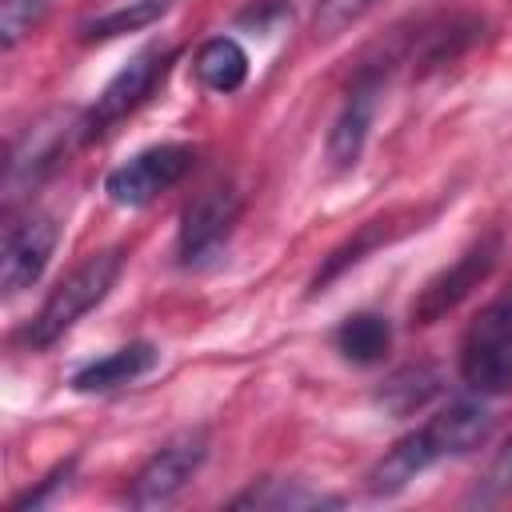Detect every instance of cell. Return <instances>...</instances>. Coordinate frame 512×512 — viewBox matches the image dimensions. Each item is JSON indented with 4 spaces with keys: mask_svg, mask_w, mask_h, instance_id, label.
I'll use <instances>...</instances> for the list:
<instances>
[{
    "mask_svg": "<svg viewBox=\"0 0 512 512\" xmlns=\"http://www.w3.org/2000/svg\"><path fill=\"white\" fill-rule=\"evenodd\" d=\"M56 248V220L44 212H28L20 220H12L4 228V244H0V284L8 296L24 292L28 284L40 280V272L48 268V256Z\"/></svg>",
    "mask_w": 512,
    "mask_h": 512,
    "instance_id": "8",
    "label": "cell"
},
{
    "mask_svg": "<svg viewBox=\"0 0 512 512\" xmlns=\"http://www.w3.org/2000/svg\"><path fill=\"white\" fill-rule=\"evenodd\" d=\"M388 344H392V324L384 316H376V312H356V316H348L336 328V348L352 364H376V360H384Z\"/></svg>",
    "mask_w": 512,
    "mask_h": 512,
    "instance_id": "13",
    "label": "cell"
},
{
    "mask_svg": "<svg viewBox=\"0 0 512 512\" xmlns=\"http://www.w3.org/2000/svg\"><path fill=\"white\" fill-rule=\"evenodd\" d=\"M364 4H372V0H356V12H360V8H364Z\"/></svg>",
    "mask_w": 512,
    "mask_h": 512,
    "instance_id": "20",
    "label": "cell"
},
{
    "mask_svg": "<svg viewBox=\"0 0 512 512\" xmlns=\"http://www.w3.org/2000/svg\"><path fill=\"white\" fill-rule=\"evenodd\" d=\"M380 224H384V220H368V224H364V228H360V232H356V236H352L344 248H336V252L324 260V268L312 276V292H320L328 280H336V276H340L348 264L364 260V252H368V248H376V244L384 240V228H380Z\"/></svg>",
    "mask_w": 512,
    "mask_h": 512,
    "instance_id": "17",
    "label": "cell"
},
{
    "mask_svg": "<svg viewBox=\"0 0 512 512\" xmlns=\"http://www.w3.org/2000/svg\"><path fill=\"white\" fill-rule=\"evenodd\" d=\"M192 160H196V152L188 144H152V148L136 152L132 160H124L120 168H112L104 180V192L120 208H144L160 192L180 184L184 172L192 168Z\"/></svg>",
    "mask_w": 512,
    "mask_h": 512,
    "instance_id": "4",
    "label": "cell"
},
{
    "mask_svg": "<svg viewBox=\"0 0 512 512\" xmlns=\"http://www.w3.org/2000/svg\"><path fill=\"white\" fill-rule=\"evenodd\" d=\"M376 92H380V76L376 72H364L344 108L336 112L332 128H328V160L332 168H352L364 152V140H368V128H372V116H376Z\"/></svg>",
    "mask_w": 512,
    "mask_h": 512,
    "instance_id": "10",
    "label": "cell"
},
{
    "mask_svg": "<svg viewBox=\"0 0 512 512\" xmlns=\"http://www.w3.org/2000/svg\"><path fill=\"white\" fill-rule=\"evenodd\" d=\"M492 480H496L500 488H512V436H508V444H504V448H500V456H496Z\"/></svg>",
    "mask_w": 512,
    "mask_h": 512,
    "instance_id": "19",
    "label": "cell"
},
{
    "mask_svg": "<svg viewBox=\"0 0 512 512\" xmlns=\"http://www.w3.org/2000/svg\"><path fill=\"white\" fill-rule=\"evenodd\" d=\"M120 260H124L120 248H104V252H92L88 260H80V264L44 296L40 312H36L32 324L24 328V344H28L32 352H40V348L56 344L64 332H72L76 320L88 316V312L108 296V288H112L116 276H120Z\"/></svg>",
    "mask_w": 512,
    "mask_h": 512,
    "instance_id": "1",
    "label": "cell"
},
{
    "mask_svg": "<svg viewBox=\"0 0 512 512\" xmlns=\"http://www.w3.org/2000/svg\"><path fill=\"white\" fill-rule=\"evenodd\" d=\"M448 456H452V444H448L440 420L432 416V420L420 424L416 432L400 436V440H396V444L368 468L364 488H368L372 496H396V492L408 488L420 472H428L436 460H448Z\"/></svg>",
    "mask_w": 512,
    "mask_h": 512,
    "instance_id": "7",
    "label": "cell"
},
{
    "mask_svg": "<svg viewBox=\"0 0 512 512\" xmlns=\"http://www.w3.org/2000/svg\"><path fill=\"white\" fill-rule=\"evenodd\" d=\"M460 376L480 396L512 392V284L468 324L460 340Z\"/></svg>",
    "mask_w": 512,
    "mask_h": 512,
    "instance_id": "2",
    "label": "cell"
},
{
    "mask_svg": "<svg viewBox=\"0 0 512 512\" xmlns=\"http://www.w3.org/2000/svg\"><path fill=\"white\" fill-rule=\"evenodd\" d=\"M436 392H440V376L428 364H408L384 380V388L376 392V404L388 408L392 416H408V412L424 408Z\"/></svg>",
    "mask_w": 512,
    "mask_h": 512,
    "instance_id": "14",
    "label": "cell"
},
{
    "mask_svg": "<svg viewBox=\"0 0 512 512\" xmlns=\"http://www.w3.org/2000/svg\"><path fill=\"white\" fill-rule=\"evenodd\" d=\"M48 12V0H4L0 8V40L4 48H12L24 32H32V24Z\"/></svg>",
    "mask_w": 512,
    "mask_h": 512,
    "instance_id": "18",
    "label": "cell"
},
{
    "mask_svg": "<svg viewBox=\"0 0 512 512\" xmlns=\"http://www.w3.org/2000/svg\"><path fill=\"white\" fill-rule=\"evenodd\" d=\"M236 212H240V196H236L232 188L216 184V188L200 192V196L184 208V216H180L176 256H180L184 264H196V260L212 256V252L228 240V232H232V224H236Z\"/></svg>",
    "mask_w": 512,
    "mask_h": 512,
    "instance_id": "9",
    "label": "cell"
},
{
    "mask_svg": "<svg viewBox=\"0 0 512 512\" xmlns=\"http://www.w3.org/2000/svg\"><path fill=\"white\" fill-rule=\"evenodd\" d=\"M156 360H160V352L148 340H132V344H124V348H116V352H108V356L76 368L68 384H72V392H84V396L112 392V388H124V384L140 380L144 372H152Z\"/></svg>",
    "mask_w": 512,
    "mask_h": 512,
    "instance_id": "11",
    "label": "cell"
},
{
    "mask_svg": "<svg viewBox=\"0 0 512 512\" xmlns=\"http://www.w3.org/2000/svg\"><path fill=\"white\" fill-rule=\"evenodd\" d=\"M496 260H500V236H496V232H488V236H480L476 244H468V248L452 260V268L436 272V276L420 288V296L412 300V320H416V324H436V320H444L452 308H460V300L472 296V288H480V284L492 276Z\"/></svg>",
    "mask_w": 512,
    "mask_h": 512,
    "instance_id": "5",
    "label": "cell"
},
{
    "mask_svg": "<svg viewBox=\"0 0 512 512\" xmlns=\"http://www.w3.org/2000/svg\"><path fill=\"white\" fill-rule=\"evenodd\" d=\"M164 8H168V0H128L124 8H112L96 20H88L80 28V36L84 40H112L120 32H136V28H148L152 20H160Z\"/></svg>",
    "mask_w": 512,
    "mask_h": 512,
    "instance_id": "16",
    "label": "cell"
},
{
    "mask_svg": "<svg viewBox=\"0 0 512 512\" xmlns=\"http://www.w3.org/2000/svg\"><path fill=\"white\" fill-rule=\"evenodd\" d=\"M192 68H196V80L208 92L228 96V92H236L248 80V52L232 36H212V40L200 44Z\"/></svg>",
    "mask_w": 512,
    "mask_h": 512,
    "instance_id": "12",
    "label": "cell"
},
{
    "mask_svg": "<svg viewBox=\"0 0 512 512\" xmlns=\"http://www.w3.org/2000/svg\"><path fill=\"white\" fill-rule=\"evenodd\" d=\"M204 456H208V432H204V428L176 432V436L164 440V448H156L152 460L132 476L128 504H132V508L168 504V500L196 476V468L204 464Z\"/></svg>",
    "mask_w": 512,
    "mask_h": 512,
    "instance_id": "6",
    "label": "cell"
},
{
    "mask_svg": "<svg viewBox=\"0 0 512 512\" xmlns=\"http://www.w3.org/2000/svg\"><path fill=\"white\" fill-rule=\"evenodd\" d=\"M340 496L304 488L300 480H264L260 488L252 484L232 500V508H336Z\"/></svg>",
    "mask_w": 512,
    "mask_h": 512,
    "instance_id": "15",
    "label": "cell"
},
{
    "mask_svg": "<svg viewBox=\"0 0 512 512\" xmlns=\"http://www.w3.org/2000/svg\"><path fill=\"white\" fill-rule=\"evenodd\" d=\"M172 60H176V48H172V44H148V48H140V52L100 88V96H96L92 108L84 112V120H80L84 140L108 132V128L120 124L128 112H136V108L160 88V80L168 76V64H172Z\"/></svg>",
    "mask_w": 512,
    "mask_h": 512,
    "instance_id": "3",
    "label": "cell"
}]
</instances>
